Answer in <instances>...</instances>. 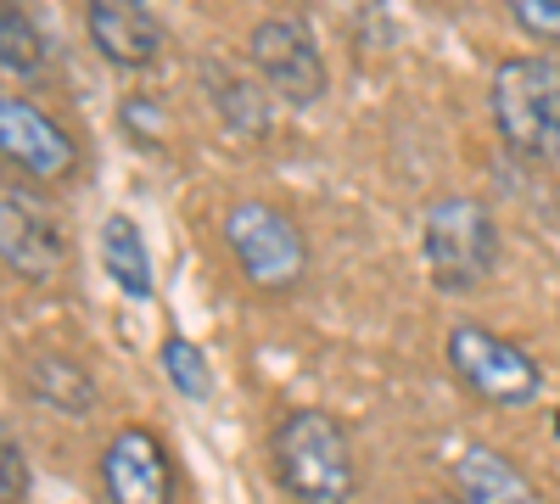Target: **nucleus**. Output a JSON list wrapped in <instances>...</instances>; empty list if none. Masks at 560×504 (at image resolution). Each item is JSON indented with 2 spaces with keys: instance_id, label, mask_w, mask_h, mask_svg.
<instances>
[{
  "instance_id": "f257e3e1",
  "label": "nucleus",
  "mask_w": 560,
  "mask_h": 504,
  "mask_svg": "<svg viewBox=\"0 0 560 504\" xmlns=\"http://www.w3.org/2000/svg\"><path fill=\"white\" fill-rule=\"evenodd\" d=\"M269 466L292 504H348L359 488V460L337 415L325 409H292L269 432Z\"/></svg>"
},
{
  "instance_id": "f03ea898",
  "label": "nucleus",
  "mask_w": 560,
  "mask_h": 504,
  "mask_svg": "<svg viewBox=\"0 0 560 504\" xmlns=\"http://www.w3.org/2000/svg\"><path fill=\"white\" fill-rule=\"evenodd\" d=\"M493 129L510 152L560 163V57H504L488 84Z\"/></svg>"
},
{
  "instance_id": "7ed1b4c3",
  "label": "nucleus",
  "mask_w": 560,
  "mask_h": 504,
  "mask_svg": "<svg viewBox=\"0 0 560 504\" xmlns=\"http://www.w3.org/2000/svg\"><path fill=\"white\" fill-rule=\"evenodd\" d=\"M420 263L448 297L477 292L499 269V224L477 197H438L420 219Z\"/></svg>"
},
{
  "instance_id": "20e7f679",
  "label": "nucleus",
  "mask_w": 560,
  "mask_h": 504,
  "mask_svg": "<svg viewBox=\"0 0 560 504\" xmlns=\"http://www.w3.org/2000/svg\"><path fill=\"white\" fill-rule=\"evenodd\" d=\"M224 247L236 258L242 281L264 297H287L308 274V236L292 213L275 202H236L224 213Z\"/></svg>"
},
{
  "instance_id": "39448f33",
  "label": "nucleus",
  "mask_w": 560,
  "mask_h": 504,
  "mask_svg": "<svg viewBox=\"0 0 560 504\" xmlns=\"http://www.w3.org/2000/svg\"><path fill=\"white\" fill-rule=\"evenodd\" d=\"M448 371L465 392L493 403V409H527L544 392L538 359L488 326H454L448 331Z\"/></svg>"
},
{
  "instance_id": "423d86ee",
  "label": "nucleus",
  "mask_w": 560,
  "mask_h": 504,
  "mask_svg": "<svg viewBox=\"0 0 560 504\" xmlns=\"http://www.w3.org/2000/svg\"><path fill=\"white\" fill-rule=\"evenodd\" d=\"M247 62L258 73L264 90H275L287 107H314L325 96V57H319V39L303 17H264L247 34Z\"/></svg>"
},
{
  "instance_id": "0eeeda50",
  "label": "nucleus",
  "mask_w": 560,
  "mask_h": 504,
  "mask_svg": "<svg viewBox=\"0 0 560 504\" xmlns=\"http://www.w3.org/2000/svg\"><path fill=\"white\" fill-rule=\"evenodd\" d=\"M0 253H7V269L28 286H45L62 274L68 242L57 231V219L45 213L34 197H23L18 186L0 191Z\"/></svg>"
},
{
  "instance_id": "6e6552de",
  "label": "nucleus",
  "mask_w": 560,
  "mask_h": 504,
  "mask_svg": "<svg viewBox=\"0 0 560 504\" xmlns=\"http://www.w3.org/2000/svg\"><path fill=\"white\" fill-rule=\"evenodd\" d=\"M102 488L107 504H174L168 454L147 426H124L102 448Z\"/></svg>"
},
{
  "instance_id": "1a4fd4ad",
  "label": "nucleus",
  "mask_w": 560,
  "mask_h": 504,
  "mask_svg": "<svg viewBox=\"0 0 560 504\" xmlns=\"http://www.w3.org/2000/svg\"><path fill=\"white\" fill-rule=\"evenodd\" d=\"M0 152H7V163H18L28 179H68L73 163H79V146L68 141V129L23 96L0 102Z\"/></svg>"
},
{
  "instance_id": "9d476101",
  "label": "nucleus",
  "mask_w": 560,
  "mask_h": 504,
  "mask_svg": "<svg viewBox=\"0 0 560 504\" xmlns=\"http://www.w3.org/2000/svg\"><path fill=\"white\" fill-rule=\"evenodd\" d=\"M84 28L113 68H152L163 57V23L147 0H84Z\"/></svg>"
},
{
  "instance_id": "9b49d317",
  "label": "nucleus",
  "mask_w": 560,
  "mask_h": 504,
  "mask_svg": "<svg viewBox=\"0 0 560 504\" xmlns=\"http://www.w3.org/2000/svg\"><path fill=\"white\" fill-rule=\"evenodd\" d=\"M448 477H454V499L459 504H538L533 482L488 443L459 448V460H454Z\"/></svg>"
},
{
  "instance_id": "f8f14e48",
  "label": "nucleus",
  "mask_w": 560,
  "mask_h": 504,
  "mask_svg": "<svg viewBox=\"0 0 560 504\" xmlns=\"http://www.w3.org/2000/svg\"><path fill=\"white\" fill-rule=\"evenodd\" d=\"M23 387H28L34 403L57 409V415H73V421L96 409V382H90V371L68 353H34L23 364Z\"/></svg>"
},
{
  "instance_id": "ddd939ff",
  "label": "nucleus",
  "mask_w": 560,
  "mask_h": 504,
  "mask_svg": "<svg viewBox=\"0 0 560 504\" xmlns=\"http://www.w3.org/2000/svg\"><path fill=\"white\" fill-rule=\"evenodd\" d=\"M102 269L129 303L152 297V253H147V236H140V224L129 213H113L102 224Z\"/></svg>"
},
{
  "instance_id": "4468645a",
  "label": "nucleus",
  "mask_w": 560,
  "mask_h": 504,
  "mask_svg": "<svg viewBox=\"0 0 560 504\" xmlns=\"http://www.w3.org/2000/svg\"><path fill=\"white\" fill-rule=\"evenodd\" d=\"M208 84H213V107H219L224 129L230 134H247V141H264V134H269V113H264V96L247 84V73L208 68Z\"/></svg>"
},
{
  "instance_id": "2eb2a0df",
  "label": "nucleus",
  "mask_w": 560,
  "mask_h": 504,
  "mask_svg": "<svg viewBox=\"0 0 560 504\" xmlns=\"http://www.w3.org/2000/svg\"><path fill=\"white\" fill-rule=\"evenodd\" d=\"M0 62H7V73H18V79H34L39 62H45V39H39L34 17L18 7V0L0 7Z\"/></svg>"
},
{
  "instance_id": "dca6fc26",
  "label": "nucleus",
  "mask_w": 560,
  "mask_h": 504,
  "mask_svg": "<svg viewBox=\"0 0 560 504\" xmlns=\"http://www.w3.org/2000/svg\"><path fill=\"white\" fill-rule=\"evenodd\" d=\"M158 359H163V376H168V387H174L179 398H191V403H208V398H213V371H208V359H202L197 342L168 337Z\"/></svg>"
},
{
  "instance_id": "f3484780",
  "label": "nucleus",
  "mask_w": 560,
  "mask_h": 504,
  "mask_svg": "<svg viewBox=\"0 0 560 504\" xmlns=\"http://www.w3.org/2000/svg\"><path fill=\"white\" fill-rule=\"evenodd\" d=\"M504 12L516 17L522 34L555 39V45H560V0H504Z\"/></svg>"
},
{
  "instance_id": "a211bd4d",
  "label": "nucleus",
  "mask_w": 560,
  "mask_h": 504,
  "mask_svg": "<svg viewBox=\"0 0 560 504\" xmlns=\"http://www.w3.org/2000/svg\"><path fill=\"white\" fill-rule=\"evenodd\" d=\"M23 493H28V460H23L18 437L7 432L0 437V504H23Z\"/></svg>"
},
{
  "instance_id": "6ab92c4d",
  "label": "nucleus",
  "mask_w": 560,
  "mask_h": 504,
  "mask_svg": "<svg viewBox=\"0 0 560 504\" xmlns=\"http://www.w3.org/2000/svg\"><path fill=\"white\" fill-rule=\"evenodd\" d=\"M158 118H163V107L147 102V96L124 102V124H129V134H140V141H152V134H158Z\"/></svg>"
}]
</instances>
